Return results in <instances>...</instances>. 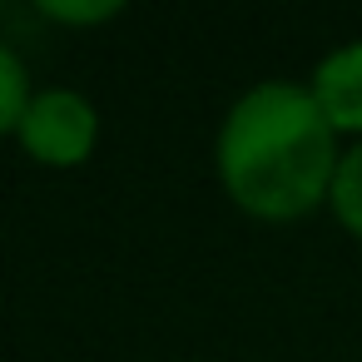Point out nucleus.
Wrapping results in <instances>:
<instances>
[{
  "mask_svg": "<svg viewBox=\"0 0 362 362\" xmlns=\"http://www.w3.org/2000/svg\"><path fill=\"white\" fill-rule=\"evenodd\" d=\"M313 90L268 80L248 90L218 134L223 189L258 218H298L332 194L337 144Z\"/></svg>",
  "mask_w": 362,
  "mask_h": 362,
  "instance_id": "f257e3e1",
  "label": "nucleus"
},
{
  "mask_svg": "<svg viewBox=\"0 0 362 362\" xmlns=\"http://www.w3.org/2000/svg\"><path fill=\"white\" fill-rule=\"evenodd\" d=\"M30 110V80H25V65L11 45H0V134L21 129Z\"/></svg>",
  "mask_w": 362,
  "mask_h": 362,
  "instance_id": "20e7f679",
  "label": "nucleus"
},
{
  "mask_svg": "<svg viewBox=\"0 0 362 362\" xmlns=\"http://www.w3.org/2000/svg\"><path fill=\"white\" fill-rule=\"evenodd\" d=\"M16 134L30 149V159H40L50 169H70V164L90 159L100 119H95V110H90L85 95H75V90H45V95L30 100V110H25V119H21Z\"/></svg>",
  "mask_w": 362,
  "mask_h": 362,
  "instance_id": "f03ea898",
  "label": "nucleus"
},
{
  "mask_svg": "<svg viewBox=\"0 0 362 362\" xmlns=\"http://www.w3.org/2000/svg\"><path fill=\"white\" fill-rule=\"evenodd\" d=\"M327 199H332V214L362 238V144L337 164V179H332V194Z\"/></svg>",
  "mask_w": 362,
  "mask_h": 362,
  "instance_id": "39448f33",
  "label": "nucleus"
},
{
  "mask_svg": "<svg viewBox=\"0 0 362 362\" xmlns=\"http://www.w3.org/2000/svg\"><path fill=\"white\" fill-rule=\"evenodd\" d=\"M313 100L332 129H362V45H342L317 65Z\"/></svg>",
  "mask_w": 362,
  "mask_h": 362,
  "instance_id": "7ed1b4c3",
  "label": "nucleus"
},
{
  "mask_svg": "<svg viewBox=\"0 0 362 362\" xmlns=\"http://www.w3.org/2000/svg\"><path fill=\"white\" fill-rule=\"evenodd\" d=\"M40 11H45L50 21H65V25H95V21L119 16V6H115V0H100V6H65V0H45Z\"/></svg>",
  "mask_w": 362,
  "mask_h": 362,
  "instance_id": "423d86ee",
  "label": "nucleus"
}]
</instances>
